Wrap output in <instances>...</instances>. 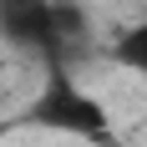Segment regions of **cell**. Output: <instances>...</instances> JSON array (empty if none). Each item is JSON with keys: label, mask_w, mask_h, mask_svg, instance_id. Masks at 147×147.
<instances>
[{"label": "cell", "mask_w": 147, "mask_h": 147, "mask_svg": "<svg viewBox=\"0 0 147 147\" xmlns=\"http://www.w3.org/2000/svg\"><path fill=\"white\" fill-rule=\"evenodd\" d=\"M26 127H41V132L56 137H81V142H112V112H107L86 86H76L66 66H51L41 81V91L30 96V107L20 112Z\"/></svg>", "instance_id": "1"}, {"label": "cell", "mask_w": 147, "mask_h": 147, "mask_svg": "<svg viewBox=\"0 0 147 147\" xmlns=\"http://www.w3.org/2000/svg\"><path fill=\"white\" fill-rule=\"evenodd\" d=\"M0 41L41 56L46 71L61 66L66 46H61V26H56V0H0Z\"/></svg>", "instance_id": "2"}, {"label": "cell", "mask_w": 147, "mask_h": 147, "mask_svg": "<svg viewBox=\"0 0 147 147\" xmlns=\"http://www.w3.org/2000/svg\"><path fill=\"white\" fill-rule=\"evenodd\" d=\"M112 56H117V66H127V71L147 76V15L137 20L132 30H122L117 46H112Z\"/></svg>", "instance_id": "3"}]
</instances>
